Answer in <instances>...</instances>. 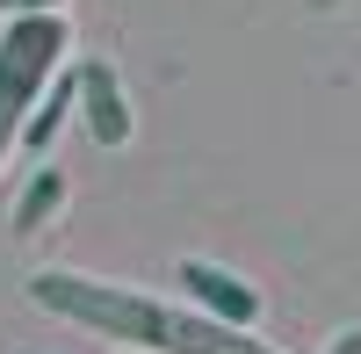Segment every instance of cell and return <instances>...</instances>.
<instances>
[{
	"mask_svg": "<svg viewBox=\"0 0 361 354\" xmlns=\"http://www.w3.org/2000/svg\"><path fill=\"white\" fill-rule=\"evenodd\" d=\"M29 304L66 318V326H87L102 340H123L145 354H282L253 340V326H224L195 304H159V297H137L123 282H94V275H66V268H44L29 275Z\"/></svg>",
	"mask_w": 361,
	"mask_h": 354,
	"instance_id": "obj_1",
	"label": "cell"
},
{
	"mask_svg": "<svg viewBox=\"0 0 361 354\" xmlns=\"http://www.w3.org/2000/svg\"><path fill=\"white\" fill-rule=\"evenodd\" d=\"M73 51V29L66 15H15L0 22V166L15 159V138H22V116L37 109V94L51 87V73L66 66Z\"/></svg>",
	"mask_w": 361,
	"mask_h": 354,
	"instance_id": "obj_2",
	"label": "cell"
},
{
	"mask_svg": "<svg viewBox=\"0 0 361 354\" xmlns=\"http://www.w3.org/2000/svg\"><path fill=\"white\" fill-rule=\"evenodd\" d=\"M73 80H80V123H87V138L94 145H130V130H137V116H130V94H123V80H116V66L109 58H80L73 66Z\"/></svg>",
	"mask_w": 361,
	"mask_h": 354,
	"instance_id": "obj_3",
	"label": "cell"
},
{
	"mask_svg": "<svg viewBox=\"0 0 361 354\" xmlns=\"http://www.w3.org/2000/svg\"><path fill=\"white\" fill-rule=\"evenodd\" d=\"M173 282L188 289V304L209 311V318H224V326H260V289L246 275H231L224 260H180Z\"/></svg>",
	"mask_w": 361,
	"mask_h": 354,
	"instance_id": "obj_4",
	"label": "cell"
},
{
	"mask_svg": "<svg viewBox=\"0 0 361 354\" xmlns=\"http://www.w3.org/2000/svg\"><path fill=\"white\" fill-rule=\"evenodd\" d=\"M73 102H80V80H73V66H58L51 73V87L37 94V109L22 116V152H37V159H51V145H58V130L73 123Z\"/></svg>",
	"mask_w": 361,
	"mask_h": 354,
	"instance_id": "obj_5",
	"label": "cell"
},
{
	"mask_svg": "<svg viewBox=\"0 0 361 354\" xmlns=\"http://www.w3.org/2000/svg\"><path fill=\"white\" fill-rule=\"evenodd\" d=\"M66 195H73V181H66V166H37L22 181V195H15V239H29V231H44L58 210H66Z\"/></svg>",
	"mask_w": 361,
	"mask_h": 354,
	"instance_id": "obj_6",
	"label": "cell"
},
{
	"mask_svg": "<svg viewBox=\"0 0 361 354\" xmlns=\"http://www.w3.org/2000/svg\"><path fill=\"white\" fill-rule=\"evenodd\" d=\"M51 8H66V0H0V22H15V15H51Z\"/></svg>",
	"mask_w": 361,
	"mask_h": 354,
	"instance_id": "obj_7",
	"label": "cell"
},
{
	"mask_svg": "<svg viewBox=\"0 0 361 354\" xmlns=\"http://www.w3.org/2000/svg\"><path fill=\"white\" fill-rule=\"evenodd\" d=\"M325 354H361V333H340V340L325 347Z\"/></svg>",
	"mask_w": 361,
	"mask_h": 354,
	"instance_id": "obj_8",
	"label": "cell"
},
{
	"mask_svg": "<svg viewBox=\"0 0 361 354\" xmlns=\"http://www.w3.org/2000/svg\"><path fill=\"white\" fill-rule=\"evenodd\" d=\"M123 354H145V347H123Z\"/></svg>",
	"mask_w": 361,
	"mask_h": 354,
	"instance_id": "obj_9",
	"label": "cell"
}]
</instances>
